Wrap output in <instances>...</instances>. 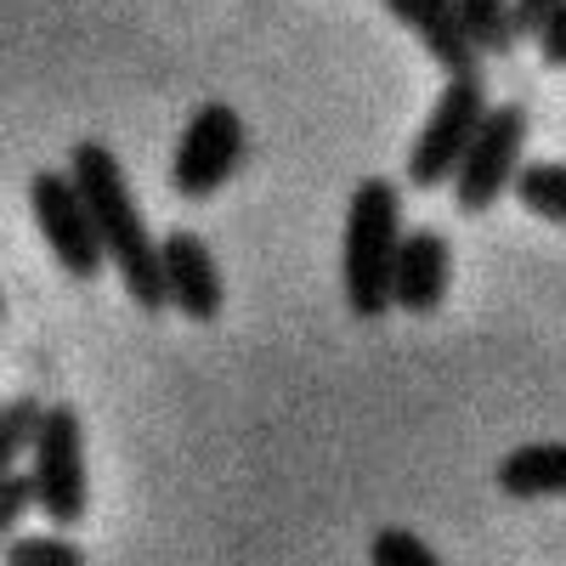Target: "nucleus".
I'll return each mask as SVG.
<instances>
[{
  "instance_id": "16",
  "label": "nucleus",
  "mask_w": 566,
  "mask_h": 566,
  "mask_svg": "<svg viewBox=\"0 0 566 566\" xmlns=\"http://www.w3.org/2000/svg\"><path fill=\"white\" fill-rule=\"evenodd\" d=\"M40 510V493H34V470L12 464V470H0V538H18L23 527V515Z\"/></svg>"
},
{
  "instance_id": "2",
  "label": "nucleus",
  "mask_w": 566,
  "mask_h": 566,
  "mask_svg": "<svg viewBox=\"0 0 566 566\" xmlns=\"http://www.w3.org/2000/svg\"><path fill=\"white\" fill-rule=\"evenodd\" d=\"M397 250H402V187L391 176H363L352 187L340 232V283L357 317H380L386 306H397L391 301Z\"/></svg>"
},
{
  "instance_id": "10",
  "label": "nucleus",
  "mask_w": 566,
  "mask_h": 566,
  "mask_svg": "<svg viewBox=\"0 0 566 566\" xmlns=\"http://www.w3.org/2000/svg\"><path fill=\"white\" fill-rule=\"evenodd\" d=\"M380 7L413 29V40L431 52V63H442L448 74H476L482 69V52H476V40H470L464 29V12H459V0H380Z\"/></svg>"
},
{
  "instance_id": "5",
  "label": "nucleus",
  "mask_w": 566,
  "mask_h": 566,
  "mask_svg": "<svg viewBox=\"0 0 566 566\" xmlns=\"http://www.w3.org/2000/svg\"><path fill=\"white\" fill-rule=\"evenodd\" d=\"M29 210L45 232V250L57 255V266L80 283H91L103 272L108 250H103V232H97V216H91L85 193L74 170H34L29 176Z\"/></svg>"
},
{
  "instance_id": "11",
  "label": "nucleus",
  "mask_w": 566,
  "mask_h": 566,
  "mask_svg": "<svg viewBox=\"0 0 566 566\" xmlns=\"http://www.w3.org/2000/svg\"><path fill=\"white\" fill-rule=\"evenodd\" d=\"M499 488L510 499H566V442H522L499 459Z\"/></svg>"
},
{
  "instance_id": "8",
  "label": "nucleus",
  "mask_w": 566,
  "mask_h": 566,
  "mask_svg": "<svg viewBox=\"0 0 566 566\" xmlns=\"http://www.w3.org/2000/svg\"><path fill=\"white\" fill-rule=\"evenodd\" d=\"M159 261H165V295L181 317L193 323H216L221 306H227V283H221V266L210 255V244L199 239V232H165L159 239Z\"/></svg>"
},
{
  "instance_id": "7",
  "label": "nucleus",
  "mask_w": 566,
  "mask_h": 566,
  "mask_svg": "<svg viewBox=\"0 0 566 566\" xmlns=\"http://www.w3.org/2000/svg\"><path fill=\"white\" fill-rule=\"evenodd\" d=\"M244 165V119L232 103H205L187 119L176 154H170V193L176 199H210Z\"/></svg>"
},
{
  "instance_id": "15",
  "label": "nucleus",
  "mask_w": 566,
  "mask_h": 566,
  "mask_svg": "<svg viewBox=\"0 0 566 566\" xmlns=\"http://www.w3.org/2000/svg\"><path fill=\"white\" fill-rule=\"evenodd\" d=\"M85 549L63 533H40V538H7V566H80Z\"/></svg>"
},
{
  "instance_id": "9",
  "label": "nucleus",
  "mask_w": 566,
  "mask_h": 566,
  "mask_svg": "<svg viewBox=\"0 0 566 566\" xmlns=\"http://www.w3.org/2000/svg\"><path fill=\"white\" fill-rule=\"evenodd\" d=\"M453 283V250L437 227H408L402 250H397V277H391V301L408 317H431L448 301Z\"/></svg>"
},
{
  "instance_id": "4",
  "label": "nucleus",
  "mask_w": 566,
  "mask_h": 566,
  "mask_svg": "<svg viewBox=\"0 0 566 566\" xmlns=\"http://www.w3.org/2000/svg\"><path fill=\"white\" fill-rule=\"evenodd\" d=\"M527 130H533V119H527V108L522 103H499V108H488V119H482V130H476V142L464 148V159H459V170H453V205L464 210V216H482V210H493L510 187H515V170H522V148H527Z\"/></svg>"
},
{
  "instance_id": "17",
  "label": "nucleus",
  "mask_w": 566,
  "mask_h": 566,
  "mask_svg": "<svg viewBox=\"0 0 566 566\" xmlns=\"http://www.w3.org/2000/svg\"><path fill=\"white\" fill-rule=\"evenodd\" d=\"M368 560L374 566H437V549L413 533H402V527H386V533H374Z\"/></svg>"
},
{
  "instance_id": "12",
  "label": "nucleus",
  "mask_w": 566,
  "mask_h": 566,
  "mask_svg": "<svg viewBox=\"0 0 566 566\" xmlns=\"http://www.w3.org/2000/svg\"><path fill=\"white\" fill-rule=\"evenodd\" d=\"M459 12H464V29L482 57H510L527 40L522 23H515V0H459Z\"/></svg>"
},
{
  "instance_id": "1",
  "label": "nucleus",
  "mask_w": 566,
  "mask_h": 566,
  "mask_svg": "<svg viewBox=\"0 0 566 566\" xmlns=\"http://www.w3.org/2000/svg\"><path fill=\"white\" fill-rule=\"evenodd\" d=\"M69 170H74V181H80V193H85L91 216H97L103 250H108V261H114L119 277H125V295H130L142 312L170 306L159 244H154L148 221H142V210H136V193H130V181H125L119 159L103 148V142H74Z\"/></svg>"
},
{
  "instance_id": "6",
  "label": "nucleus",
  "mask_w": 566,
  "mask_h": 566,
  "mask_svg": "<svg viewBox=\"0 0 566 566\" xmlns=\"http://www.w3.org/2000/svg\"><path fill=\"white\" fill-rule=\"evenodd\" d=\"M34 493L40 510L52 527H80L85 510H91V476H85V424L80 408L52 402L40 424V442H34Z\"/></svg>"
},
{
  "instance_id": "13",
  "label": "nucleus",
  "mask_w": 566,
  "mask_h": 566,
  "mask_svg": "<svg viewBox=\"0 0 566 566\" xmlns=\"http://www.w3.org/2000/svg\"><path fill=\"white\" fill-rule=\"evenodd\" d=\"M510 193H515V205H522V210L566 227V165L560 159H527L522 170H515Z\"/></svg>"
},
{
  "instance_id": "19",
  "label": "nucleus",
  "mask_w": 566,
  "mask_h": 566,
  "mask_svg": "<svg viewBox=\"0 0 566 566\" xmlns=\"http://www.w3.org/2000/svg\"><path fill=\"white\" fill-rule=\"evenodd\" d=\"M549 7H555V0H515V23H522V34H538Z\"/></svg>"
},
{
  "instance_id": "14",
  "label": "nucleus",
  "mask_w": 566,
  "mask_h": 566,
  "mask_svg": "<svg viewBox=\"0 0 566 566\" xmlns=\"http://www.w3.org/2000/svg\"><path fill=\"white\" fill-rule=\"evenodd\" d=\"M40 424H45V402H40L34 391H18L7 408H0V470L34 459Z\"/></svg>"
},
{
  "instance_id": "18",
  "label": "nucleus",
  "mask_w": 566,
  "mask_h": 566,
  "mask_svg": "<svg viewBox=\"0 0 566 566\" xmlns=\"http://www.w3.org/2000/svg\"><path fill=\"white\" fill-rule=\"evenodd\" d=\"M533 40H538L544 69H566V0H555L549 18H544V29H538Z\"/></svg>"
},
{
  "instance_id": "3",
  "label": "nucleus",
  "mask_w": 566,
  "mask_h": 566,
  "mask_svg": "<svg viewBox=\"0 0 566 566\" xmlns=\"http://www.w3.org/2000/svg\"><path fill=\"white\" fill-rule=\"evenodd\" d=\"M488 80L482 69L476 74H448L442 97L431 103V114H424L413 148H408V187H419V193H437V187L453 181L464 148L476 142L482 119H488Z\"/></svg>"
}]
</instances>
